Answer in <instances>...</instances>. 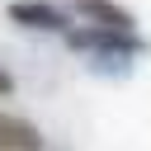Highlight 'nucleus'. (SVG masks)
<instances>
[{
    "label": "nucleus",
    "instance_id": "nucleus-1",
    "mask_svg": "<svg viewBox=\"0 0 151 151\" xmlns=\"http://www.w3.org/2000/svg\"><path fill=\"white\" fill-rule=\"evenodd\" d=\"M66 47L80 52L94 76H127L137 66V57L146 52V42L137 33H109V28H85V24H76L66 33Z\"/></svg>",
    "mask_w": 151,
    "mask_h": 151
},
{
    "label": "nucleus",
    "instance_id": "nucleus-2",
    "mask_svg": "<svg viewBox=\"0 0 151 151\" xmlns=\"http://www.w3.org/2000/svg\"><path fill=\"white\" fill-rule=\"evenodd\" d=\"M9 24H19V28H28V33H71L76 24H71V9H61V5H52V0H14L9 9Z\"/></svg>",
    "mask_w": 151,
    "mask_h": 151
},
{
    "label": "nucleus",
    "instance_id": "nucleus-3",
    "mask_svg": "<svg viewBox=\"0 0 151 151\" xmlns=\"http://www.w3.org/2000/svg\"><path fill=\"white\" fill-rule=\"evenodd\" d=\"M71 9L85 19V28H109V33H137V14L118 0H71Z\"/></svg>",
    "mask_w": 151,
    "mask_h": 151
},
{
    "label": "nucleus",
    "instance_id": "nucleus-4",
    "mask_svg": "<svg viewBox=\"0 0 151 151\" xmlns=\"http://www.w3.org/2000/svg\"><path fill=\"white\" fill-rule=\"evenodd\" d=\"M0 151H42V132L19 113H0Z\"/></svg>",
    "mask_w": 151,
    "mask_h": 151
},
{
    "label": "nucleus",
    "instance_id": "nucleus-5",
    "mask_svg": "<svg viewBox=\"0 0 151 151\" xmlns=\"http://www.w3.org/2000/svg\"><path fill=\"white\" fill-rule=\"evenodd\" d=\"M9 90H14V76H9V71H0V94H9Z\"/></svg>",
    "mask_w": 151,
    "mask_h": 151
}]
</instances>
